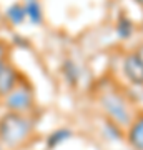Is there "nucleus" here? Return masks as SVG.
<instances>
[{
	"label": "nucleus",
	"instance_id": "nucleus-1",
	"mask_svg": "<svg viewBox=\"0 0 143 150\" xmlns=\"http://www.w3.org/2000/svg\"><path fill=\"white\" fill-rule=\"evenodd\" d=\"M97 103L103 113V118L115 122L122 129H127L138 112L133 107L135 103L132 102L128 92H123L115 85L101 87L97 92Z\"/></svg>",
	"mask_w": 143,
	"mask_h": 150
},
{
	"label": "nucleus",
	"instance_id": "nucleus-2",
	"mask_svg": "<svg viewBox=\"0 0 143 150\" xmlns=\"http://www.w3.org/2000/svg\"><path fill=\"white\" fill-rule=\"evenodd\" d=\"M35 135V123L32 115L5 112L0 117V144L5 150L23 149Z\"/></svg>",
	"mask_w": 143,
	"mask_h": 150
},
{
	"label": "nucleus",
	"instance_id": "nucleus-8",
	"mask_svg": "<svg viewBox=\"0 0 143 150\" xmlns=\"http://www.w3.org/2000/svg\"><path fill=\"white\" fill-rule=\"evenodd\" d=\"M73 137V130L68 127H60V129L52 130L45 139V149L47 150H57L63 144H67Z\"/></svg>",
	"mask_w": 143,
	"mask_h": 150
},
{
	"label": "nucleus",
	"instance_id": "nucleus-5",
	"mask_svg": "<svg viewBox=\"0 0 143 150\" xmlns=\"http://www.w3.org/2000/svg\"><path fill=\"white\" fill-rule=\"evenodd\" d=\"M20 79H22V74L18 72V69L7 60L4 67L0 69V100H4L15 88L17 83L20 82Z\"/></svg>",
	"mask_w": 143,
	"mask_h": 150
},
{
	"label": "nucleus",
	"instance_id": "nucleus-12",
	"mask_svg": "<svg viewBox=\"0 0 143 150\" xmlns=\"http://www.w3.org/2000/svg\"><path fill=\"white\" fill-rule=\"evenodd\" d=\"M25 12H27V20L33 23V25H38L42 23L43 20V13H42V7L37 2H25Z\"/></svg>",
	"mask_w": 143,
	"mask_h": 150
},
{
	"label": "nucleus",
	"instance_id": "nucleus-4",
	"mask_svg": "<svg viewBox=\"0 0 143 150\" xmlns=\"http://www.w3.org/2000/svg\"><path fill=\"white\" fill-rule=\"evenodd\" d=\"M122 74L132 87L143 88V60L135 50L122 57Z\"/></svg>",
	"mask_w": 143,
	"mask_h": 150
},
{
	"label": "nucleus",
	"instance_id": "nucleus-9",
	"mask_svg": "<svg viewBox=\"0 0 143 150\" xmlns=\"http://www.w3.org/2000/svg\"><path fill=\"white\" fill-rule=\"evenodd\" d=\"M60 72L63 75V80L67 82L70 87H77L80 83L82 69H80V65L77 64L73 59H65L62 67H60Z\"/></svg>",
	"mask_w": 143,
	"mask_h": 150
},
{
	"label": "nucleus",
	"instance_id": "nucleus-17",
	"mask_svg": "<svg viewBox=\"0 0 143 150\" xmlns=\"http://www.w3.org/2000/svg\"><path fill=\"white\" fill-rule=\"evenodd\" d=\"M25 2H37V0H25Z\"/></svg>",
	"mask_w": 143,
	"mask_h": 150
},
{
	"label": "nucleus",
	"instance_id": "nucleus-7",
	"mask_svg": "<svg viewBox=\"0 0 143 150\" xmlns=\"http://www.w3.org/2000/svg\"><path fill=\"white\" fill-rule=\"evenodd\" d=\"M135 32H137V25L132 20V17L127 15L125 12H120L115 20V33H117L118 40H122V42L132 40Z\"/></svg>",
	"mask_w": 143,
	"mask_h": 150
},
{
	"label": "nucleus",
	"instance_id": "nucleus-15",
	"mask_svg": "<svg viewBox=\"0 0 143 150\" xmlns=\"http://www.w3.org/2000/svg\"><path fill=\"white\" fill-rule=\"evenodd\" d=\"M133 2H135V4H138V5L143 8V0H133Z\"/></svg>",
	"mask_w": 143,
	"mask_h": 150
},
{
	"label": "nucleus",
	"instance_id": "nucleus-14",
	"mask_svg": "<svg viewBox=\"0 0 143 150\" xmlns=\"http://www.w3.org/2000/svg\"><path fill=\"white\" fill-rule=\"evenodd\" d=\"M135 52H137V54L140 55V57H142V60H143V43H142V45H140V47L137 48V50H135Z\"/></svg>",
	"mask_w": 143,
	"mask_h": 150
},
{
	"label": "nucleus",
	"instance_id": "nucleus-13",
	"mask_svg": "<svg viewBox=\"0 0 143 150\" xmlns=\"http://www.w3.org/2000/svg\"><path fill=\"white\" fill-rule=\"evenodd\" d=\"M8 60V47L4 40H0V64Z\"/></svg>",
	"mask_w": 143,
	"mask_h": 150
},
{
	"label": "nucleus",
	"instance_id": "nucleus-3",
	"mask_svg": "<svg viewBox=\"0 0 143 150\" xmlns=\"http://www.w3.org/2000/svg\"><path fill=\"white\" fill-rule=\"evenodd\" d=\"M4 107L7 112L22 113V115H32V112L37 107L35 100V90L33 85L27 80L25 77H22L17 87L2 100Z\"/></svg>",
	"mask_w": 143,
	"mask_h": 150
},
{
	"label": "nucleus",
	"instance_id": "nucleus-16",
	"mask_svg": "<svg viewBox=\"0 0 143 150\" xmlns=\"http://www.w3.org/2000/svg\"><path fill=\"white\" fill-rule=\"evenodd\" d=\"M0 150H5V147H4L2 144H0Z\"/></svg>",
	"mask_w": 143,
	"mask_h": 150
},
{
	"label": "nucleus",
	"instance_id": "nucleus-11",
	"mask_svg": "<svg viewBox=\"0 0 143 150\" xmlns=\"http://www.w3.org/2000/svg\"><path fill=\"white\" fill-rule=\"evenodd\" d=\"M7 18L12 25H20L27 20V12H25V4H13L7 8L5 12Z\"/></svg>",
	"mask_w": 143,
	"mask_h": 150
},
{
	"label": "nucleus",
	"instance_id": "nucleus-10",
	"mask_svg": "<svg viewBox=\"0 0 143 150\" xmlns=\"http://www.w3.org/2000/svg\"><path fill=\"white\" fill-rule=\"evenodd\" d=\"M100 130H101V135L106 140H110V142H122V140H125V129H122L120 125H117L115 122H111L108 118L101 120Z\"/></svg>",
	"mask_w": 143,
	"mask_h": 150
},
{
	"label": "nucleus",
	"instance_id": "nucleus-6",
	"mask_svg": "<svg viewBox=\"0 0 143 150\" xmlns=\"http://www.w3.org/2000/svg\"><path fill=\"white\" fill-rule=\"evenodd\" d=\"M125 142L132 150H143V110H138L132 123L125 129Z\"/></svg>",
	"mask_w": 143,
	"mask_h": 150
}]
</instances>
